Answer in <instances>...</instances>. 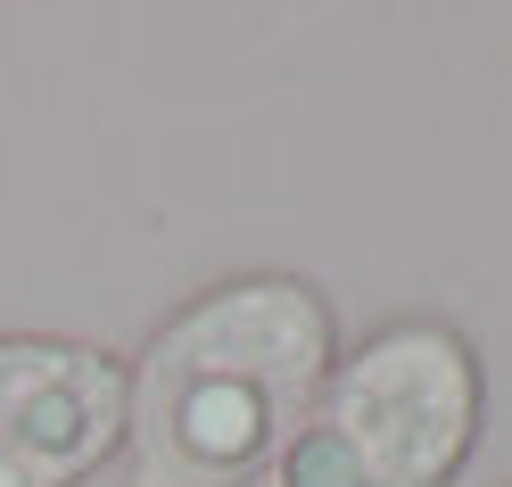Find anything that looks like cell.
<instances>
[{"label": "cell", "mask_w": 512, "mask_h": 487, "mask_svg": "<svg viewBox=\"0 0 512 487\" xmlns=\"http://www.w3.org/2000/svg\"><path fill=\"white\" fill-rule=\"evenodd\" d=\"M488 446V355L446 314H389L339 347L314 421L265 487H455Z\"/></svg>", "instance_id": "2"}, {"label": "cell", "mask_w": 512, "mask_h": 487, "mask_svg": "<svg viewBox=\"0 0 512 487\" xmlns=\"http://www.w3.org/2000/svg\"><path fill=\"white\" fill-rule=\"evenodd\" d=\"M339 364V314L306 273H223L124 355V487H256Z\"/></svg>", "instance_id": "1"}, {"label": "cell", "mask_w": 512, "mask_h": 487, "mask_svg": "<svg viewBox=\"0 0 512 487\" xmlns=\"http://www.w3.org/2000/svg\"><path fill=\"white\" fill-rule=\"evenodd\" d=\"M108 463H124V355L0 331V487H83Z\"/></svg>", "instance_id": "3"}]
</instances>
